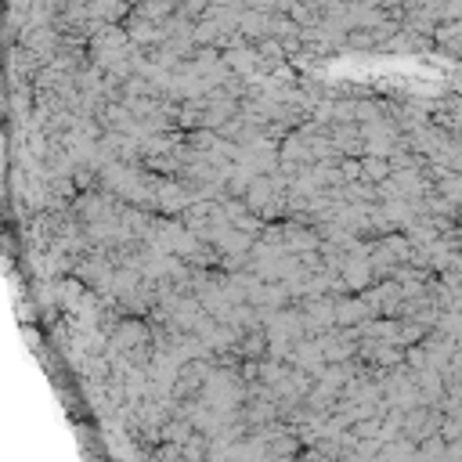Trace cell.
<instances>
[{"mask_svg": "<svg viewBox=\"0 0 462 462\" xmlns=\"http://www.w3.org/2000/svg\"><path fill=\"white\" fill-rule=\"evenodd\" d=\"M458 11H462V0H448V8H444V15H448V18H455Z\"/></svg>", "mask_w": 462, "mask_h": 462, "instance_id": "1", "label": "cell"}]
</instances>
